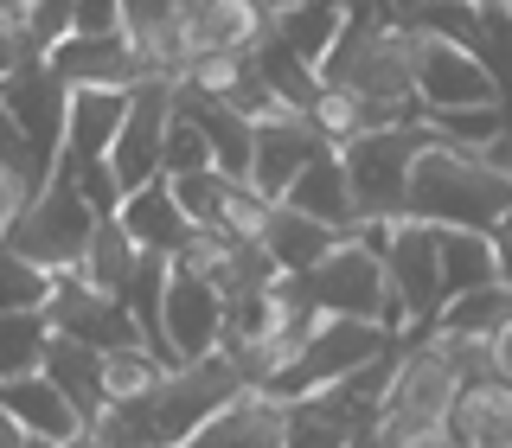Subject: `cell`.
I'll use <instances>...</instances> for the list:
<instances>
[{"label": "cell", "instance_id": "6da1fadb", "mask_svg": "<svg viewBox=\"0 0 512 448\" xmlns=\"http://www.w3.org/2000/svg\"><path fill=\"white\" fill-rule=\"evenodd\" d=\"M231 391H244V372H237L231 352H199V359L167 365L141 397L128 404H109L90 423V442H192L199 423L212 416Z\"/></svg>", "mask_w": 512, "mask_h": 448}, {"label": "cell", "instance_id": "7a4b0ae2", "mask_svg": "<svg viewBox=\"0 0 512 448\" xmlns=\"http://www.w3.org/2000/svg\"><path fill=\"white\" fill-rule=\"evenodd\" d=\"M410 218L429 224H468V231H493L512 212V173L500 160H487L480 148H455V141H436L416 154L410 167Z\"/></svg>", "mask_w": 512, "mask_h": 448}, {"label": "cell", "instance_id": "3957f363", "mask_svg": "<svg viewBox=\"0 0 512 448\" xmlns=\"http://www.w3.org/2000/svg\"><path fill=\"white\" fill-rule=\"evenodd\" d=\"M461 391V365L448 359V346L436 333H410L397 378L384 391V416H378V442H448L442 416Z\"/></svg>", "mask_w": 512, "mask_h": 448}, {"label": "cell", "instance_id": "277c9868", "mask_svg": "<svg viewBox=\"0 0 512 448\" xmlns=\"http://www.w3.org/2000/svg\"><path fill=\"white\" fill-rule=\"evenodd\" d=\"M423 148H429L423 116L416 122H378V128H359L352 141H340L346 180H352V212L359 218H397L404 212L410 167H416Z\"/></svg>", "mask_w": 512, "mask_h": 448}, {"label": "cell", "instance_id": "5b68a950", "mask_svg": "<svg viewBox=\"0 0 512 448\" xmlns=\"http://www.w3.org/2000/svg\"><path fill=\"white\" fill-rule=\"evenodd\" d=\"M90 231H96L90 199L77 192V180L52 173L39 192H26V199H20V212H13V224H7V237H0V244L20 250V256H32V263L52 269V276H64V269L84 263Z\"/></svg>", "mask_w": 512, "mask_h": 448}, {"label": "cell", "instance_id": "8992f818", "mask_svg": "<svg viewBox=\"0 0 512 448\" xmlns=\"http://www.w3.org/2000/svg\"><path fill=\"white\" fill-rule=\"evenodd\" d=\"M295 288L320 314H359V320H384L391 333H404V314H397V301H391V276H384V256L372 244H359L352 231L320 256L314 269H301Z\"/></svg>", "mask_w": 512, "mask_h": 448}, {"label": "cell", "instance_id": "52a82bcc", "mask_svg": "<svg viewBox=\"0 0 512 448\" xmlns=\"http://www.w3.org/2000/svg\"><path fill=\"white\" fill-rule=\"evenodd\" d=\"M397 333L384 320H359V314H320V327L308 333V346L282 365L276 378L263 384L269 397H301V391H320V384L346 378L352 365H365L372 352H384Z\"/></svg>", "mask_w": 512, "mask_h": 448}, {"label": "cell", "instance_id": "ba28073f", "mask_svg": "<svg viewBox=\"0 0 512 448\" xmlns=\"http://www.w3.org/2000/svg\"><path fill=\"white\" fill-rule=\"evenodd\" d=\"M384 276H391V301L404 314V333H429L442 308V256H436V224L397 212L391 237H384Z\"/></svg>", "mask_w": 512, "mask_h": 448}, {"label": "cell", "instance_id": "9c48e42d", "mask_svg": "<svg viewBox=\"0 0 512 448\" xmlns=\"http://www.w3.org/2000/svg\"><path fill=\"white\" fill-rule=\"evenodd\" d=\"M167 122H173V77L167 71L135 77V84H128V109H122V122H116V141H109V167H116L122 192L160 173Z\"/></svg>", "mask_w": 512, "mask_h": 448}, {"label": "cell", "instance_id": "30bf717a", "mask_svg": "<svg viewBox=\"0 0 512 448\" xmlns=\"http://www.w3.org/2000/svg\"><path fill=\"white\" fill-rule=\"evenodd\" d=\"M416 32V26H410ZM416 103L423 109H455V103H500L506 84L493 77V64L468 52V45L455 39H429V32H416Z\"/></svg>", "mask_w": 512, "mask_h": 448}, {"label": "cell", "instance_id": "8fae6325", "mask_svg": "<svg viewBox=\"0 0 512 448\" xmlns=\"http://www.w3.org/2000/svg\"><path fill=\"white\" fill-rule=\"evenodd\" d=\"M64 96L71 84L52 71V58H45V45H26L20 64H13L7 77H0V103H7V116L32 135V148L45 160H58V135H64Z\"/></svg>", "mask_w": 512, "mask_h": 448}, {"label": "cell", "instance_id": "7c38bea8", "mask_svg": "<svg viewBox=\"0 0 512 448\" xmlns=\"http://www.w3.org/2000/svg\"><path fill=\"white\" fill-rule=\"evenodd\" d=\"M45 320H52V333H71V340H84V346H96V352L141 340L128 301H122V295H103V288H90L77 269H64V276L52 282V295H45Z\"/></svg>", "mask_w": 512, "mask_h": 448}, {"label": "cell", "instance_id": "4fadbf2b", "mask_svg": "<svg viewBox=\"0 0 512 448\" xmlns=\"http://www.w3.org/2000/svg\"><path fill=\"white\" fill-rule=\"evenodd\" d=\"M122 109H128V90L122 84H71V96H64V135H58L52 173L77 180L90 160H103L109 141H116Z\"/></svg>", "mask_w": 512, "mask_h": 448}, {"label": "cell", "instance_id": "5bb4252c", "mask_svg": "<svg viewBox=\"0 0 512 448\" xmlns=\"http://www.w3.org/2000/svg\"><path fill=\"white\" fill-rule=\"evenodd\" d=\"M160 327H167V352L173 365L180 359H199V352H218V333H224V295L205 276L173 263L167 269V295H160Z\"/></svg>", "mask_w": 512, "mask_h": 448}, {"label": "cell", "instance_id": "9a60e30c", "mask_svg": "<svg viewBox=\"0 0 512 448\" xmlns=\"http://www.w3.org/2000/svg\"><path fill=\"white\" fill-rule=\"evenodd\" d=\"M45 58H52V71L64 84H135V77H148V52L141 45H128L122 32H58L52 45H45Z\"/></svg>", "mask_w": 512, "mask_h": 448}, {"label": "cell", "instance_id": "2e32d148", "mask_svg": "<svg viewBox=\"0 0 512 448\" xmlns=\"http://www.w3.org/2000/svg\"><path fill=\"white\" fill-rule=\"evenodd\" d=\"M327 148V141L314 135V122L301 116V109H276V116H256V154H250V180L256 192H269V199H282L288 180H295L308 160Z\"/></svg>", "mask_w": 512, "mask_h": 448}, {"label": "cell", "instance_id": "e0dca14e", "mask_svg": "<svg viewBox=\"0 0 512 448\" xmlns=\"http://www.w3.org/2000/svg\"><path fill=\"white\" fill-rule=\"evenodd\" d=\"M0 404L13 410L26 442H84L90 436V423L71 410V397L45 378V365L39 372H20V378H0Z\"/></svg>", "mask_w": 512, "mask_h": 448}, {"label": "cell", "instance_id": "ac0fdd59", "mask_svg": "<svg viewBox=\"0 0 512 448\" xmlns=\"http://www.w3.org/2000/svg\"><path fill=\"white\" fill-rule=\"evenodd\" d=\"M205 448H282V397H269L263 384H244V391H231L224 404L199 423Z\"/></svg>", "mask_w": 512, "mask_h": 448}, {"label": "cell", "instance_id": "d6986e66", "mask_svg": "<svg viewBox=\"0 0 512 448\" xmlns=\"http://www.w3.org/2000/svg\"><path fill=\"white\" fill-rule=\"evenodd\" d=\"M448 442H474V448H512V384L500 372L487 378H461L455 404L442 416Z\"/></svg>", "mask_w": 512, "mask_h": 448}, {"label": "cell", "instance_id": "ffe728a7", "mask_svg": "<svg viewBox=\"0 0 512 448\" xmlns=\"http://www.w3.org/2000/svg\"><path fill=\"white\" fill-rule=\"evenodd\" d=\"M116 218H122V231L135 237L141 250H167V256H173V250L192 237V218L180 212V199H173V180H167V173H154V180L128 186L122 205H116Z\"/></svg>", "mask_w": 512, "mask_h": 448}, {"label": "cell", "instance_id": "44dd1931", "mask_svg": "<svg viewBox=\"0 0 512 448\" xmlns=\"http://www.w3.org/2000/svg\"><path fill=\"white\" fill-rule=\"evenodd\" d=\"M340 224H327V218H308L301 205H288V199H269V218H263V244L269 256H276V269L282 276H301V269H314L320 256H327L333 244H340Z\"/></svg>", "mask_w": 512, "mask_h": 448}, {"label": "cell", "instance_id": "7402d4cb", "mask_svg": "<svg viewBox=\"0 0 512 448\" xmlns=\"http://www.w3.org/2000/svg\"><path fill=\"white\" fill-rule=\"evenodd\" d=\"M39 365H45V378L71 397V410L84 416V423H96V416L109 410V397H103V352H96V346L71 340V333H52Z\"/></svg>", "mask_w": 512, "mask_h": 448}, {"label": "cell", "instance_id": "603a6c76", "mask_svg": "<svg viewBox=\"0 0 512 448\" xmlns=\"http://www.w3.org/2000/svg\"><path fill=\"white\" fill-rule=\"evenodd\" d=\"M288 205H301L308 218H327V224H340V231H352V180H346V160H340V148H320L308 167L288 180V192H282Z\"/></svg>", "mask_w": 512, "mask_h": 448}, {"label": "cell", "instance_id": "cb8c5ba5", "mask_svg": "<svg viewBox=\"0 0 512 448\" xmlns=\"http://www.w3.org/2000/svg\"><path fill=\"white\" fill-rule=\"evenodd\" d=\"M192 26H199L205 52H250L269 32V7L263 0H186Z\"/></svg>", "mask_w": 512, "mask_h": 448}, {"label": "cell", "instance_id": "d4e9b609", "mask_svg": "<svg viewBox=\"0 0 512 448\" xmlns=\"http://www.w3.org/2000/svg\"><path fill=\"white\" fill-rule=\"evenodd\" d=\"M436 256H442V301L461 288H480L500 276L493 256V231H468V224H436Z\"/></svg>", "mask_w": 512, "mask_h": 448}, {"label": "cell", "instance_id": "484cf974", "mask_svg": "<svg viewBox=\"0 0 512 448\" xmlns=\"http://www.w3.org/2000/svg\"><path fill=\"white\" fill-rule=\"evenodd\" d=\"M346 26V0H295V7L269 13V32L288 45V52H301L320 71V58L333 52V39H340Z\"/></svg>", "mask_w": 512, "mask_h": 448}, {"label": "cell", "instance_id": "4316f807", "mask_svg": "<svg viewBox=\"0 0 512 448\" xmlns=\"http://www.w3.org/2000/svg\"><path fill=\"white\" fill-rule=\"evenodd\" d=\"M506 320H512V288L493 276V282H480V288H461V295H448L429 327H436V333H474V340H493Z\"/></svg>", "mask_w": 512, "mask_h": 448}, {"label": "cell", "instance_id": "83f0119b", "mask_svg": "<svg viewBox=\"0 0 512 448\" xmlns=\"http://www.w3.org/2000/svg\"><path fill=\"white\" fill-rule=\"evenodd\" d=\"M423 128L436 141H455V148H480L487 154L493 141L512 128V96L500 103H455V109H423Z\"/></svg>", "mask_w": 512, "mask_h": 448}, {"label": "cell", "instance_id": "f1b7e54d", "mask_svg": "<svg viewBox=\"0 0 512 448\" xmlns=\"http://www.w3.org/2000/svg\"><path fill=\"white\" fill-rule=\"evenodd\" d=\"M135 256H141V244L122 231V218L109 212V218H96V231H90V244H84V263H77V276H84L90 288H103V295H122V288H128V269H135Z\"/></svg>", "mask_w": 512, "mask_h": 448}, {"label": "cell", "instance_id": "f546056e", "mask_svg": "<svg viewBox=\"0 0 512 448\" xmlns=\"http://www.w3.org/2000/svg\"><path fill=\"white\" fill-rule=\"evenodd\" d=\"M250 58H256V77H263L269 90L282 96L288 109H308L314 103V90H320V71L301 52H288V45L276 39V32H263V39L250 45Z\"/></svg>", "mask_w": 512, "mask_h": 448}, {"label": "cell", "instance_id": "4dcf8cb0", "mask_svg": "<svg viewBox=\"0 0 512 448\" xmlns=\"http://www.w3.org/2000/svg\"><path fill=\"white\" fill-rule=\"evenodd\" d=\"M45 340H52V320H45V308H0V378L39 372Z\"/></svg>", "mask_w": 512, "mask_h": 448}, {"label": "cell", "instance_id": "1f68e13d", "mask_svg": "<svg viewBox=\"0 0 512 448\" xmlns=\"http://www.w3.org/2000/svg\"><path fill=\"white\" fill-rule=\"evenodd\" d=\"M160 372H167V359H160V352H148L141 340L109 346V352H103V397H109V404H128V397H141Z\"/></svg>", "mask_w": 512, "mask_h": 448}, {"label": "cell", "instance_id": "d6a6232c", "mask_svg": "<svg viewBox=\"0 0 512 448\" xmlns=\"http://www.w3.org/2000/svg\"><path fill=\"white\" fill-rule=\"evenodd\" d=\"M0 173H7L20 192H39L45 180H52V160L32 148V135L7 116V103H0Z\"/></svg>", "mask_w": 512, "mask_h": 448}, {"label": "cell", "instance_id": "836d02e7", "mask_svg": "<svg viewBox=\"0 0 512 448\" xmlns=\"http://www.w3.org/2000/svg\"><path fill=\"white\" fill-rule=\"evenodd\" d=\"M263 218H269V192H256V180H231L212 231H224L231 244H256V237H263Z\"/></svg>", "mask_w": 512, "mask_h": 448}, {"label": "cell", "instance_id": "e575fe53", "mask_svg": "<svg viewBox=\"0 0 512 448\" xmlns=\"http://www.w3.org/2000/svg\"><path fill=\"white\" fill-rule=\"evenodd\" d=\"M276 276H282V269H276V256H269L263 244H231V250H224V263L212 269V288L231 301V295H250V288L276 282Z\"/></svg>", "mask_w": 512, "mask_h": 448}, {"label": "cell", "instance_id": "d590c367", "mask_svg": "<svg viewBox=\"0 0 512 448\" xmlns=\"http://www.w3.org/2000/svg\"><path fill=\"white\" fill-rule=\"evenodd\" d=\"M52 269H39L32 256L7 250L0 244V308H45V295H52Z\"/></svg>", "mask_w": 512, "mask_h": 448}, {"label": "cell", "instance_id": "8d00e7d4", "mask_svg": "<svg viewBox=\"0 0 512 448\" xmlns=\"http://www.w3.org/2000/svg\"><path fill=\"white\" fill-rule=\"evenodd\" d=\"M224 186H231V173H224V167H192V173H173V199H180V212H186L192 224H205V231L218 224Z\"/></svg>", "mask_w": 512, "mask_h": 448}, {"label": "cell", "instance_id": "74e56055", "mask_svg": "<svg viewBox=\"0 0 512 448\" xmlns=\"http://www.w3.org/2000/svg\"><path fill=\"white\" fill-rule=\"evenodd\" d=\"M192 167H212V141H205V128L186 116V109H173L167 122V141H160V173H192Z\"/></svg>", "mask_w": 512, "mask_h": 448}, {"label": "cell", "instance_id": "f35d334b", "mask_svg": "<svg viewBox=\"0 0 512 448\" xmlns=\"http://www.w3.org/2000/svg\"><path fill=\"white\" fill-rule=\"evenodd\" d=\"M480 58L512 96V0H480Z\"/></svg>", "mask_w": 512, "mask_h": 448}, {"label": "cell", "instance_id": "ab89813d", "mask_svg": "<svg viewBox=\"0 0 512 448\" xmlns=\"http://www.w3.org/2000/svg\"><path fill=\"white\" fill-rule=\"evenodd\" d=\"M180 7H186V0H122V39L128 45H148Z\"/></svg>", "mask_w": 512, "mask_h": 448}, {"label": "cell", "instance_id": "60d3db41", "mask_svg": "<svg viewBox=\"0 0 512 448\" xmlns=\"http://www.w3.org/2000/svg\"><path fill=\"white\" fill-rule=\"evenodd\" d=\"M77 192L90 199V212H96V218H109V212L122 205V180H116V167H109V154H103V160H90V167L77 173Z\"/></svg>", "mask_w": 512, "mask_h": 448}, {"label": "cell", "instance_id": "b9f144b4", "mask_svg": "<svg viewBox=\"0 0 512 448\" xmlns=\"http://www.w3.org/2000/svg\"><path fill=\"white\" fill-rule=\"evenodd\" d=\"M71 32H122V0H71Z\"/></svg>", "mask_w": 512, "mask_h": 448}, {"label": "cell", "instance_id": "7bdbcfd3", "mask_svg": "<svg viewBox=\"0 0 512 448\" xmlns=\"http://www.w3.org/2000/svg\"><path fill=\"white\" fill-rule=\"evenodd\" d=\"M493 256H500V282L512 288V212L493 224Z\"/></svg>", "mask_w": 512, "mask_h": 448}, {"label": "cell", "instance_id": "ee69618b", "mask_svg": "<svg viewBox=\"0 0 512 448\" xmlns=\"http://www.w3.org/2000/svg\"><path fill=\"white\" fill-rule=\"evenodd\" d=\"M493 372H500V378L512 384V320H506L500 333H493Z\"/></svg>", "mask_w": 512, "mask_h": 448}, {"label": "cell", "instance_id": "f6af8a7d", "mask_svg": "<svg viewBox=\"0 0 512 448\" xmlns=\"http://www.w3.org/2000/svg\"><path fill=\"white\" fill-rule=\"evenodd\" d=\"M20 199H26V192L13 186L7 173H0V237H7V224H13V212H20Z\"/></svg>", "mask_w": 512, "mask_h": 448}, {"label": "cell", "instance_id": "bcb514c9", "mask_svg": "<svg viewBox=\"0 0 512 448\" xmlns=\"http://www.w3.org/2000/svg\"><path fill=\"white\" fill-rule=\"evenodd\" d=\"M13 442H26V436H20V423H13V410L0 404V448H13Z\"/></svg>", "mask_w": 512, "mask_h": 448}, {"label": "cell", "instance_id": "7dc6e473", "mask_svg": "<svg viewBox=\"0 0 512 448\" xmlns=\"http://www.w3.org/2000/svg\"><path fill=\"white\" fill-rule=\"evenodd\" d=\"M20 52H26V45H20V39H0V77H7V71H13V64H20Z\"/></svg>", "mask_w": 512, "mask_h": 448}, {"label": "cell", "instance_id": "c3c4849f", "mask_svg": "<svg viewBox=\"0 0 512 448\" xmlns=\"http://www.w3.org/2000/svg\"><path fill=\"white\" fill-rule=\"evenodd\" d=\"M487 160H500V167L512 173V128H506V135H500V141H493V148H487Z\"/></svg>", "mask_w": 512, "mask_h": 448}, {"label": "cell", "instance_id": "681fc988", "mask_svg": "<svg viewBox=\"0 0 512 448\" xmlns=\"http://www.w3.org/2000/svg\"><path fill=\"white\" fill-rule=\"evenodd\" d=\"M263 7H269V13H282V7H295V0H263Z\"/></svg>", "mask_w": 512, "mask_h": 448}]
</instances>
